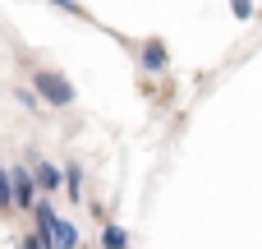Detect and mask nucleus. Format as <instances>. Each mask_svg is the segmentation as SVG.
<instances>
[{
	"label": "nucleus",
	"mask_w": 262,
	"mask_h": 249,
	"mask_svg": "<svg viewBox=\"0 0 262 249\" xmlns=\"http://www.w3.org/2000/svg\"><path fill=\"white\" fill-rule=\"evenodd\" d=\"M28 88L41 97V106H51V111H69L74 102H78V88L60 74V69H46V65H37L32 74H28Z\"/></svg>",
	"instance_id": "obj_1"
},
{
	"label": "nucleus",
	"mask_w": 262,
	"mask_h": 249,
	"mask_svg": "<svg viewBox=\"0 0 262 249\" xmlns=\"http://www.w3.org/2000/svg\"><path fill=\"white\" fill-rule=\"evenodd\" d=\"M9 185H14V213H28L41 203V189H37V176L28 162H9Z\"/></svg>",
	"instance_id": "obj_2"
},
{
	"label": "nucleus",
	"mask_w": 262,
	"mask_h": 249,
	"mask_svg": "<svg viewBox=\"0 0 262 249\" xmlns=\"http://www.w3.org/2000/svg\"><path fill=\"white\" fill-rule=\"evenodd\" d=\"M55 231H60V213H55L51 199H41V203L32 208V236H37L46 249H55Z\"/></svg>",
	"instance_id": "obj_3"
},
{
	"label": "nucleus",
	"mask_w": 262,
	"mask_h": 249,
	"mask_svg": "<svg viewBox=\"0 0 262 249\" xmlns=\"http://www.w3.org/2000/svg\"><path fill=\"white\" fill-rule=\"evenodd\" d=\"M28 166H32V176H37V189H41V199H55V194H64V166H55V162H41V157H32Z\"/></svg>",
	"instance_id": "obj_4"
},
{
	"label": "nucleus",
	"mask_w": 262,
	"mask_h": 249,
	"mask_svg": "<svg viewBox=\"0 0 262 249\" xmlns=\"http://www.w3.org/2000/svg\"><path fill=\"white\" fill-rule=\"evenodd\" d=\"M138 65H143V74H166V69H170L166 42H161V37H147V42L138 46Z\"/></svg>",
	"instance_id": "obj_5"
},
{
	"label": "nucleus",
	"mask_w": 262,
	"mask_h": 249,
	"mask_svg": "<svg viewBox=\"0 0 262 249\" xmlns=\"http://www.w3.org/2000/svg\"><path fill=\"white\" fill-rule=\"evenodd\" d=\"M83 245V231L69 222V217H60V231H55V249H78Z\"/></svg>",
	"instance_id": "obj_6"
},
{
	"label": "nucleus",
	"mask_w": 262,
	"mask_h": 249,
	"mask_svg": "<svg viewBox=\"0 0 262 249\" xmlns=\"http://www.w3.org/2000/svg\"><path fill=\"white\" fill-rule=\"evenodd\" d=\"M64 194H69L74 203L83 199V166H78V162H64Z\"/></svg>",
	"instance_id": "obj_7"
},
{
	"label": "nucleus",
	"mask_w": 262,
	"mask_h": 249,
	"mask_svg": "<svg viewBox=\"0 0 262 249\" xmlns=\"http://www.w3.org/2000/svg\"><path fill=\"white\" fill-rule=\"evenodd\" d=\"M101 249H129V231L115 226V222H106L101 226Z\"/></svg>",
	"instance_id": "obj_8"
},
{
	"label": "nucleus",
	"mask_w": 262,
	"mask_h": 249,
	"mask_svg": "<svg viewBox=\"0 0 262 249\" xmlns=\"http://www.w3.org/2000/svg\"><path fill=\"white\" fill-rule=\"evenodd\" d=\"M14 102H18L23 111H32V116H37V106H41V97H37L28 83H18V88H14Z\"/></svg>",
	"instance_id": "obj_9"
},
{
	"label": "nucleus",
	"mask_w": 262,
	"mask_h": 249,
	"mask_svg": "<svg viewBox=\"0 0 262 249\" xmlns=\"http://www.w3.org/2000/svg\"><path fill=\"white\" fill-rule=\"evenodd\" d=\"M230 14H235L239 23H249V18L258 14V5H253V0H230Z\"/></svg>",
	"instance_id": "obj_10"
},
{
	"label": "nucleus",
	"mask_w": 262,
	"mask_h": 249,
	"mask_svg": "<svg viewBox=\"0 0 262 249\" xmlns=\"http://www.w3.org/2000/svg\"><path fill=\"white\" fill-rule=\"evenodd\" d=\"M46 5H55L60 14H69V18H88V9L78 5V0H46Z\"/></svg>",
	"instance_id": "obj_11"
},
{
	"label": "nucleus",
	"mask_w": 262,
	"mask_h": 249,
	"mask_svg": "<svg viewBox=\"0 0 262 249\" xmlns=\"http://www.w3.org/2000/svg\"><path fill=\"white\" fill-rule=\"evenodd\" d=\"M14 249H46V245H41V240H37L32 231H23V236H18V245H14Z\"/></svg>",
	"instance_id": "obj_12"
}]
</instances>
